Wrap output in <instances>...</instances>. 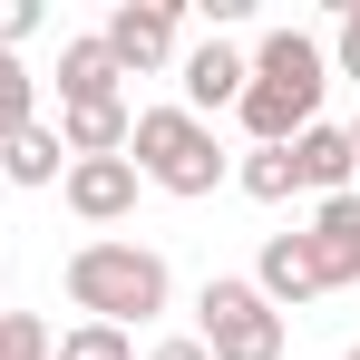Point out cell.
<instances>
[{"instance_id": "6da1fadb", "label": "cell", "mask_w": 360, "mask_h": 360, "mask_svg": "<svg viewBox=\"0 0 360 360\" xmlns=\"http://www.w3.org/2000/svg\"><path fill=\"white\" fill-rule=\"evenodd\" d=\"M176 292V273H166V253L156 243H127V234H98L68 253V302L88 311V321H108V331H136V321H156Z\"/></svg>"}, {"instance_id": "7a4b0ae2", "label": "cell", "mask_w": 360, "mask_h": 360, "mask_svg": "<svg viewBox=\"0 0 360 360\" xmlns=\"http://www.w3.org/2000/svg\"><path fill=\"white\" fill-rule=\"evenodd\" d=\"M127 166L156 185V195H214V185L234 176V156L214 146V127L185 117V108H136V136H127Z\"/></svg>"}, {"instance_id": "3957f363", "label": "cell", "mask_w": 360, "mask_h": 360, "mask_svg": "<svg viewBox=\"0 0 360 360\" xmlns=\"http://www.w3.org/2000/svg\"><path fill=\"white\" fill-rule=\"evenodd\" d=\"M195 341H205V360H283V311L253 292V283L214 273L205 302H195Z\"/></svg>"}, {"instance_id": "277c9868", "label": "cell", "mask_w": 360, "mask_h": 360, "mask_svg": "<svg viewBox=\"0 0 360 360\" xmlns=\"http://www.w3.org/2000/svg\"><path fill=\"white\" fill-rule=\"evenodd\" d=\"M98 39H108V59L127 78H156V68L176 59V0H117Z\"/></svg>"}, {"instance_id": "5b68a950", "label": "cell", "mask_w": 360, "mask_h": 360, "mask_svg": "<svg viewBox=\"0 0 360 360\" xmlns=\"http://www.w3.org/2000/svg\"><path fill=\"white\" fill-rule=\"evenodd\" d=\"M136 166H127V156H78V166H68L59 176V195H68V214H78V224H127V214H136Z\"/></svg>"}, {"instance_id": "8992f818", "label": "cell", "mask_w": 360, "mask_h": 360, "mask_svg": "<svg viewBox=\"0 0 360 360\" xmlns=\"http://www.w3.org/2000/svg\"><path fill=\"white\" fill-rule=\"evenodd\" d=\"M176 108L185 117H214V108H234L243 88H253V59H243L234 39H205V49H185V68H176Z\"/></svg>"}, {"instance_id": "52a82bcc", "label": "cell", "mask_w": 360, "mask_h": 360, "mask_svg": "<svg viewBox=\"0 0 360 360\" xmlns=\"http://www.w3.org/2000/svg\"><path fill=\"white\" fill-rule=\"evenodd\" d=\"M302 243H311V263H321V292L360 283V185L351 195H321L311 224H302Z\"/></svg>"}, {"instance_id": "ba28073f", "label": "cell", "mask_w": 360, "mask_h": 360, "mask_svg": "<svg viewBox=\"0 0 360 360\" xmlns=\"http://www.w3.org/2000/svg\"><path fill=\"white\" fill-rule=\"evenodd\" d=\"M253 78H263V88H283V98H311V108H321V88H331V59H321V39H311V30H263V49H253Z\"/></svg>"}, {"instance_id": "9c48e42d", "label": "cell", "mask_w": 360, "mask_h": 360, "mask_svg": "<svg viewBox=\"0 0 360 360\" xmlns=\"http://www.w3.org/2000/svg\"><path fill=\"white\" fill-rule=\"evenodd\" d=\"M127 98V68L108 59V39L88 30V39H59V108H108Z\"/></svg>"}, {"instance_id": "30bf717a", "label": "cell", "mask_w": 360, "mask_h": 360, "mask_svg": "<svg viewBox=\"0 0 360 360\" xmlns=\"http://www.w3.org/2000/svg\"><path fill=\"white\" fill-rule=\"evenodd\" d=\"M253 292L273 302V311L321 302V263H311V243H302V234H273V243H263V263H253Z\"/></svg>"}, {"instance_id": "8fae6325", "label": "cell", "mask_w": 360, "mask_h": 360, "mask_svg": "<svg viewBox=\"0 0 360 360\" xmlns=\"http://www.w3.org/2000/svg\"><path fill=\"white\" fill-rule=\"evenodd\" d=\"M292 176H302V195H351V176H360V166H351V136L311 117L292 136Z\"/></svg>"}, {"instance_id": "7c38bea8", "label": "cell", "mask_w": 360, "mask_h": 360, "mask_svg": "<svg viewBox=\"0 0 360 360\" xmlns=\"http://www.w3.org/2000/svg\"><path fill=\"white\" fill-rule=\"evenodd\" d=\"M127 136H136V108H127V98H108V108H59L68 166H78V156H127Z\"/></svg>"}, {"instance_id": "4fadbf2b", "label": "cell", "mask_w": 360, "mask_h": 360, "mask_svg": "<svg viewBox=\"0 0 360 360\" xmlns=\"http://www.w3.org/2000/svg\"><path fill=\"white\" fill-rule=\"evenodd\" d=\"M234 117H243V136H253V146H292L321 108H311V98H283V88H263V78H253V88L234 98Z\"/></svg>"}, {"instance_id": "5bb4252c", "label": "cell", "mask_w": 360, "mask_h": 360, "mask_svg": "<svg viewBox=\"0 0 360 360\" xmlns=\"http://www.w3.org/2000/svg\"><path fill=\"white\" fill-rule=\"evenodd\" d=\"M0 176H10V185H59V176H68L59 127H20V136L0 146Z\"/></svg>"}, {"instance_id": "9a60e30c", "label": "cell", "mask_w": 360, "mask_h": 360, "mask_svg": "<svg viewBox=\"0 0 360 360\" xmlns=\"http://www.w3.org/2000/svg\"><path fill=\"white\" fill-rule=\"evenodd\" d=\"M234 185L253 195V205H292V195H302V176H292V146H243Z\"/></svg>"}, {"instance_id": "2e32d148", "label": "cell", "mask_w": 360, "mask_h": 360, "mask_svg": "<svg viewBox=\"0 0 360 360\" xmlns=\"http://www.w3.org/2000/svg\"><path fill=\"white\" fill-rule=\"evenodd\" d=\"M20 127H39V78H30L20 49H0V146H10Z\"/></svg>"}, {"instance_id": "e0dca14e", "label": "cell", "mask_w": 360, "mask_h": 360, "mask_svg": "<svg viewBox=\"0 0 360 360\" xmlns=\"http://www.w3.org/2000/svg\"><path fill=\"white\" fill-rule=\"evenodd\" d=\"M49 360H136V331H108V321H78L49 341Z\"/></svg>"}, {"instance_id": "ac0fdd59", "label": "cell", "mask_w": 360, "mask_h": 360, "mask_svg": "<svg viewBox=\"0 0 360 360\" xmlns=\"http://www.w3.org/2000/svg\"><path fill=\"white\" fill-rule=\"evenodd\" d=\"M0 360H49V321L39 311H0Z\"/></svg>"}, {"instance_id": "d6986e66", "label": "cell", "mask_w": 360, "mask_h": 360, "mask_svg": "<svg viewBox=\"0 0 360 360\" xmlns=\"http://www.w3.org/2000/svg\"><path fill=\"white\" fill-rule=\"evenodd\" d=\"M331 78H360V0H341V30H331Z\"/></svg>"}, {"instance_id": "ffe728a7", "label": "cell", "mask_w": 360, "mask_h": 360, "mask_svg": "<svg viewBox=\"0 0 360 360\" xmlns=\"http://www.w3.org/2000/svg\"><path fill=\"white\" fill-rule=\"evenodd\" d=\"M30 30H39V0H0V49H20Z\"/></svg>"}, {"instance_id": "44dd1931", "label": "cell", "mask_w": 360, "mask_h": 360, "mask_svg": "<svg viewBox=\"0 0 360 360\" xmlns=\"http://www.w3.org/2000/svg\"><path fill=\"white\" fill-rule=\"evenodd\" d=\"M146 360H205V341L185 331V341H156V351H146Z\"/></svg>"}, {"instance_id": "7402d4cb", "label": "cell", "mask_w": 360, "mask_h": 360, "mask_svg": "<svg viewBox=\"0 0 360 360\" xmlns=\"http://www.w3.org/2000/svg\"><path fill=\"white\" fill-rule=\"evenodd\" d=\"M341 136H351V166H360V117H351V127H341Z\"/></svg>"}, {"instance_id": "603a6c76", "label": "cell", "mask_w": 360, "mask_h": 360, "mask_svg": "<svg viewBox=\"0 0 360 360\" xmlns=\"http://www.w3.org/2000/svg\"><path fill=\"white\" fill-rule=\"evenodd\" d=\"M341 360H360V351H341Z\"/></svg>"}, {"instance_id": "cb8c5ba5", "label": "cell", "mask_w": 360, "mask_h": 360, "mask_svg": "<svg viewBox=\"0 0 360 360\" xmlns=\"http://www.w3.org/2000/svg\"><path fill=\"white\" fill-rule=\"evenodd\" d=\"M0 311H10V302H0Z\"/></svg>"}]
</instances>
